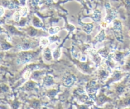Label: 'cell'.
Wrapping results in <instances>:
<instances>
[{"label":"cell","mask_w":130,"mask_h":109,"mask_svg":"<svg viewBox=\"0 0 130 109\" xmlns=\"http://www.w3.org/2000/svg\"><path fill=\"white\" fill-rule=\"evenodd\" d=\"M32 58H33V55L28 52H23L20 55L18 59V62L19 64H25L30 61Z\"/></svg>","instance_id":"cell-1"},{"label":"cell","mask_w":130,"mask_h":109,"mask_svg":"<svg viewBox=\"0 0 130 109\" xmlns=\"http://www.w3.org/2000/svg\"><path fill=\"white\" fill-rule=\"evenodd\" d=\"M115 17H116V13L113 10L111 9L110 7L107 8V17H106V22H111Z\"/></svg>","instance_id":"cell-2"},{"label":"cell","mask_w":130,"mask_h":109,"mask_svg":"<svg viewBox=\"0 0 130 109\" xmlns=\"http://www.w3.org/2000/svg\"><path fill=\"white\" fill-rule=\"evenodd\" d=\"M43 56H44V58L46 61H50L52 59V54H51V50L49 48H47L44 52H43Z\"/></svg>","instance_id":"cell-3"},{"label":"cell","mask_w":130,"mask_h":109,"mask_svg":"<svg viewBox=\"0 0 130 109\" xmlns=\"http://www.w3.org/2000/svg\"><path fill=\"white\" fill-rule=\"evenodd\" d=\"M113 27L114 30L115 32H119L121 31L122 29V25H121V22L119 20H115L113 22Z\"/></svg>","instance_id":"cell-4"},{"label":"cell","mask_w":130,"mask_h":109,"mask_svg":"<svg viewBox=\"0 0 130 109\" xmlns=\"http://www.w3.org/2000/svg\"><path fill=\"white\" fill-rule=\"evenodd\" d=\"M49 41L47 38H45V37H42L41 38V40H40V45L43 47H47L49 44Z\"/></svg>","instance_id":"cell-5"},{"label":"cell","mask_w":130,"mask_h":109,"mask_svg":"<svg viewBox=\"0 0 130 109\" xmlns=\"http://www.w3.org/2000/svg\"><path fill=\"white\" fill-rule=\"evenodd\" d=\"M101 13H100V11H95V12H94V13L93 14V19H94V20H95L96 22H98V21H100V20H101Z\"/></svg>","instance_id":"cell-6"},{"label":"cell","mask_w":130,"mask_h":109,"mask_svg":"<svg viewBox=\"0 0 130 109\" xmlns=\"http://www.w3.org/2000/svg\"><path fill=\"white\" fill-rule=\"evenodd\" d=\"M33 25H34V27H42V23L41 22L40 20H39L37 17H34V19H33Z\"/></svg>","instance_id":"cell-7"},{"label":"cell","mask_w":130,"mask_h":109,"mask_svg":"<svg viewBox=\"0 0 130 109\" xmlns=\"http://www.w3.org/2000/svg\"><path fill=\"white\" fill-rule=\"evenodd\" d=\"M105 39V34L104 31H101L96 37V40L98 41H102Z\"/></svg>","instance_id":"cell-8"},{"label":"cell","mask_w":130,"mask_h":109,"mask_svg":"<svg viewBox=\"0 0 130 109\" xmlns=\"http://www.w3.org/2000/svg\"><path fill=\"white\" fill-rule=\"evenodd\" d=\"M32 47V44L29 41H26V42H24L22 46H21V49L23 50H28L29 48H30Z\"/></svg>","instance_id":"cell-9"},{"label":"cell","mask_w":130,"mask_h":109,"mask_svg":"<svg viewBox=\"0 0 130 109\" xmlns=\"http://www.w3.org/2000/svg\"><path fill=\"white\" fill-rule=\"evenodd\" d=\"M93 30V25H85L84 27V30L87 34H89Z\"/></svg>","instance_id":"cell-10"},{"label":"cell","mask_w":130,"mask_h":109,"mask_svg":"<svg viewBox=\"0 0 130 109\" xmlns=\"http://www.w3.org/2000/svg\"><path fill=\"white\" fill-rule=\"evenodd\" d=\"M74 80H75V78L73 76H70V77H69L65 81V85H71L73 83V82H75Z\"/></svg>","instance_id":"cell-11"},{"label":"cell","mask_w":130,"mask_h":109,"mask_svg":"<svg viewBox=\"0 0 130 109\" xmlns=\"http://www.w3.org/2000/svg\"><path fill=\"white\" fill-rule=\"evenodd\" d=\"M58 31H59V27H51V28H50L49 30V32L50 34L53 35V34H56Z\"/></svg>","instance_id":"cell-12"},{"label":"cell","mask_w":130,"mask_h":109,"mask_svg":"<svg viewBox=\"0 0 130 109\" xmlns=\"http://www.w3.org/2000/svg\"><path fill=\"white\" fill-rule=\"evenodd\" d=\"M20 16H21V14H20V12H16L14 15V20L15 21H19L20 18Z\"/></svg>","instance_id":"cell-13"},{"label":"cell","mask_w":130,"mask_h":109,"mask_svg":"<svg viewBox=\"0 0 130 109\" xmlns=\"http://www.w3.org/2000/svg\"><path fill=\"white\" fill-rule=\"evenodd\" d=\"M20 14H21V16L23 17H25V16H27V13H28V9L27 8H23L20 11Z\"/></svg>","instance_id":"cell-14"},{"label":"cell","mask_w":130,"mask_h":109,"mask_svg":"<svg viewBox=\"0 0 130 109\" xmlns=\"http://www.w3.org/2000/svg\"><path fill=\"white\" fill-rule=\"evenodd\" d=\"M30 71L28 70V71H26L24 73V74H23V77L25 78V79H27V78H28L29 77H30Z\"/></svg>","instance_id":"cell-15"},{"label":"cell","mask_w":130,"mask_h":109,"mask_svg":"<svg viewBox=\"0 0 130 109\" xmlns=\"http://www.w3.org/2000/svg\"><path fill=\"white\" fill-rule=\"evenodd\" d=\"M1 47L3 48V49H4V50H7V49H9V48H10V45L9 44H7V43H4V44H2V45H1Z\"/></svg>","instance_id":"cell-16"},{"label":"cell","mask_w":130,"mask_h":109,"mask_svg":"<svg viewBox=\"0 0 130 109\" xmlns=\"http://www.w3.org/2000/svg\"><path fill=\"white\" fill-rule=\"evenodd\" d=\"M39 0H30V4L32 6H36L38 4Z\"/></svg>","instance_id":"cell-17"},{"label":"cell","mask_w":130,"mask_h":109,"mask_svg":"<svg viewBox=\"0 0 130 109\" xmlns=\"http://www.w3.org/2000/svg\"><path fill=\"white\" fill-rule=\"evenodd\" d=\"M9 31H11V32H12V33H17V30L13 27H9Z\"/></svg>","instance_id":"cell-18"},{"label":"cell","mask_w":130,"mask_h":109,"mask_svg":"<svg viewBox=\"0 0 130 109\" xmlns=\"http://www.w3.org/2000/svg\"><path fill=\"white\" fill-rule=\"evenodd\" d=\"M4 13V8H3L2 6H0V17H1V16H3Z\"/></svg>","instance_id":"cell-19"},{"label":"cell","mask_w":130,"mask_h":109,"mask_svg":"<svg viewBox=\"0 0 130 109\" xmlns=\"http://www.w3.org/2000/svg\"><path fill=\"white\" fill-rule=\"evenodd\" d=\"M107 25H108V22H107L101 23V27H103V28H106L107 27Z\"/></svg>","instance_id":"cell-20"},{"label":"cell","mask_w":130,"mask_h":109,"mask_svg":"<svg viewBox=\"0 0 130 109\" xmlns=\"http://www.w3.org/2000/svg\"><path fill=\"white\" fill-rule=\"evenodd\" d=\"M2 57H3V55L2 54H0V62H1V60L2 59Z\"/></svg>","instance_id":"cell-21"},{"label":"cell","mask_w":130,"mask_h":109,"mask_svg":"<svg viewBox=\"0 0 130 109\" xmlns=\"http://www.w3.org/2000/svg\"><path fill=\"white\" fill-rule=\"evenodd\" d=\"M1 30H1V28L0 27V31H1Z\"/></svg>","instance_id":"cell-22"},{"label":"cell","mask_w":130,"mask_h":109,"mask_svg":"<svg viewBox=\"0 0 130 109\" xmlns=\"http://www.w3.org/2000/svg\"></svg>","instance_id":"cell-23"}]
</instances>
